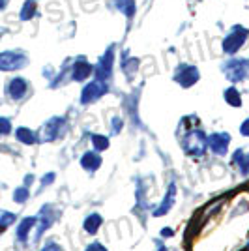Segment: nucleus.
Masks as SVG:
<instances>
[{
    "mask_svg": "<svg viewBox=\"0 0 249 251\" xmlns=\"http://www.w3.org/2000/svg\"><path fill=\"white\" fill-rule=\"evenodd\" d=\"M174 197H176V184L173 182V184L169 186V191H167L163 202H161V204H159V208L156 210V216H163V214H167V212L171 210V206L174 204Z\"/></svg>",
    "mask_w": 249,
    "mask_h": 251,
    "instance_id": "obj_12",
    "label": "nucleus"
},
{
    "mask_svg": "<svg viewBox=\"0 0 249 251\" xmlns=\"http://www.w3.org/2000/svg\"><path fill=\"white\" fill-rule=\"evenodd\" d=\"M111 129H113V133L116 135V133H120V129H122V120L116 116V118H113V122H111Z\"/></svg>",
    "mask_w": 249,
    "mask_h": 251,
    "instance_id": "obj_24",
    "label": "nucleus"
},
{
    "mask_svg": "<svg viewBox=\"0 0 249 251\" xmlns=\"http://www.w3.org/2000/svg\"><path fill=\"white\" fill-rule=\"evenodd\" d=\"M228 145H230V137H228V133H214V135L208 137V147L212 148V152L218 154V156L227 154Z\"/></svg>",
    "mask_w": 249,
    "mask_h": 251,
    "instance_id": "obj_11",
    "label": "nucleus"
},
{
    "mask_svg": "<svg viewBox=\"0 0 249 251\" xmlns=\"http://www.w3.org/2000/svg\"><path fill=\"white\" fill-rule=\"evenodd\" d=\"M81 165H83L84 171H96V169L101 165V156H98L96 152H86L81 157Z\"/></svg>",
    "mask_w": 249,
    "mask_h": 251,
    "instance_id": "obj_13",
    "label": "nucleus"
},
{
    "mask_svg": "<svg viewBox=\"0 0 249 251\" xmlns=\"http://www.w3.org/2000/svg\"><path fill=\"white\" fill-rule=\"evenodd\" d=\"M113 64H114V47H109L103 52V56L100 58V62L96 66V79L100 81H109L113 75Z\"/></svg>",
    "mask_w": 249,
    "mask_h": 251,
    "instance_id": "obj_7",
    "label": "nucleus"
},
{
    "mask_svg": "<svg viewBox=\"0 0 249 251\" xmlns=\"http://www.w3.org/2000/svg\"><path fill=\"white\" fill-rule=\"evenodd\" d=\"M174 81L184 88L193 86L199 81V70L191 64H180L174 72Z\"/></svg>",
    "mask_w": 249,
    "mask_h": 251,
    "instance_id": "obj_6",
    "label": "nucleus"
},
{
    "mask_svg": "<svg viewBox=\"0 0 249 251\" xmlns=\"http://www.w3.org/2000/svg\"><path fill=\"white\" fill-rule=\"evenodd\" d=\"M36 11H38V4H36V0H26V2L23 4L19 17H21V21H30L32 17L36 15Z\"/></svg>",
    "mask_w": 249,
    "mask_h": 251,
    "instance_id": "obj_18",
    "label": "nucleus"
},
{
    "mask_svg": "<svg viewBox=\"0 0 249 251\" xmlns=\"http://www.w3.org/2000/svg\"><path fill=\"white\" fill-rule=\"evenodd\" d=\"M52 180H54V175H52V173H51V175H47V176H43V180H42L43 186H47V184H49V182H52Z\"/></svg>",
    "mask_w": 249,
    "mask_h": 251,
    "instance_id": "obj_28",
    "label": "nucleus"
},
{
    "mask_svg": "<svg viewBox=\"0 0 249 251\" xmlns=\"http://www.w3.org/2000/svg\"><path fill=\"white\" fill-rule=\"evenodd\" d=\"M28 64V56L23 51L0 52V72H15Z\"/></svg>",
    "mask_w": 249,
    "mask_h": 251,
    "instance_id": "obj_4",
    "label": "nucleus"
},
{
    "mask_svg": "<svg viewBox=\"0 0 249 251\" xmlns=\"http://www.w3.org/2000/svg\"><path fill=\"white\" fill-rule=\"evenodd\" d=\"M11 131L10 118H0V135H8Z\"/></svg>",
    "mask_w": 249,
    "mask_h": 251,
    "instance_id": "obj_23",
    "label": "nucleus"
},
{
    "mask_svg": "<svg viewBox=\"0 0 249 251\" xmlns=\"http://www.w3.org/2000/svg\"><path fill=\"white\" fill-rule=\"evenodd\" d=\"M64 126H66V120L64 118H60V116H56V118H51L49 122H45L42 127V131L38 133L40 135V139L42 141H54L56 137L62 133V129H64Z\"/></svg>",
    "mask_w": 249,
    "mask_h": 251,
    "instance_id": "obj_8",
    "label": "nucleus"
},
{
    "mask_svg": "<svg viewBox=\"0 0 249 251\" xmlns=\"http://www.w3.org/2000/svg\"><path fill=\"white\" fill-rule=\"evenodd\" d=\"M36 221H38V218H26V220L21 221V225H19V229H17V238H19V240L25 242L28 238V232H30V229L36 225Z\"/></svg>",
    "mask_w": 249,
    "mask_h": 251,
    "instance_id": "obj_17",
    "label": "nucleus"
},
{
    "mask_svg": "<svg viewBox=\"0 0 249 251\" xmlns=\"http://www.w3.org/2000/svg\"><path fill=\"white\" fill-rule=\"evenodd\" d=\"M92 143H94V148H96V150H100V152H103V150L109 148V139L103 137V135H94Z\"/></svg>",
    "mask_w": 249,
    "mask_h": 251,
    "instance_id": "obj_21",
    "label": "nucleus"
},
{
    "mask_svg": "<svg viewBox=\"0 0 249 251\" xmlns=\"http://www.w3.org/2000/svg\"><path fill=\"white\" fill-rule=\"evenodd\" d=\"M163 236H173V229L165 227V229H163Z\"/></svg>",
    "mask_w": 249,
    "mask_h": 251,
    "instance_id": "obj_29",
    "label": "nucleus"
},
{
    "mask_svg": "<svg viewBox=\"0 0 249 251\" xmlns=\"http://www.w3.org/2000/svg\"><path fill=\"white\" fill-rule=\"evenodd\" d=\"M223 72L232 83H240L249 77V60L246 58H232L223 64Z\"/></svg>",
    "mask_w": 249,
    "mask_h": 251,
    "instance_id": "obj_3",
    "label": "nucleus"
},
{
    "mask_svg": "<svg viewBox=\"0 0 249 251\" xmlns=\"http://www.w3.org/2000/svg\"><path fill=\"white\" fill-rule=\"evenodd\" d=\"M6 92L10 96L11 100H15V101H19L23 100L26 92H28V83H26V79H23V77H13L8 86H6Z\"/></svg>",
    "mask_w": 249,
    "mask_h": 251,
    "instance_id": "obj_9",
    "label": "nucleus"
},
{
    "mask_svg": "<svg viewBox=\"0 0 249 251\" xmlns=\"http://www.w3.org/2000/svg\"><path fill=\"white\" fill-rule=\"evenodd\" d=\"M101 223H103V220H101V216H100V214H90V216L84 220L83 227H84L86 232L94 234V232H98V229L101 227Z\"/></svg>",
    "mask_w": 249,
    "mask_h": 251,
    "instance_id": "obj_15",
    "label": "nucleus"
},
{
    "mask_svg": "<svg viewBox=\"0 0 249 251\" xmlns=\"http://www.w3.org/2000/svg\"><path fill=\"white\" fill-rule=\"evenodd\" d=\"M15 135H17V141H21L25 145H34V143L38 141L36 133H34L32 129H28V127H19V129L15 131Z\"/></svg>",
    "mask_w": 249,
    "mask_h": 251,
    "instance_id": "obj_19",
    "label": "nucleus"
},
{
    "mask_svg": "<svg viewBox=\"0 0 249 251\" xmlns=\"http://www.w3.org/2000/svg\"><path fill=\"white\" fill-rule=\"evenodd\" d=\"M232 163L246 175L249 173V154H246L244 150H236V154L232 156Z\"/></svg>",
    "mask_w": 249,
    "mask_h": 251,
    "instance_id": "obj_16",
    "label": "nucleus"
},
{
    "mask_svg": "<svg viewBox=\"0 0 249 251\" xmlns=\"http://www.w3.org/2000/svg\"><path fill=\"white\" fill-rule=\"evenodd\" d=\"M92 72H94V68L90 66V62L81 56V58H77V60L72 64L70 75H72L73 81H84V79H88V77L92 75Z\"/></svg>",
    "mask_w": 249,
    "mask_h": 251,
    "instance_id": "obj_10",
    "label": "nucleus"
},
{
    "mask_svg": "<svg viewBox=\"0 0 249 251\" xmlns=\"http://www.w3.org/2000/svg\"><path fill=\"white\" fill-rule=\"evenodd\" d=\"M225 101H227L230 107H240V105H242V96H240V92L234 86H230V88L225 90Z\"/></svg>",
    "mask_w": 249,
    "mask_h": 251,
    "instance_id": "obj_20",
    "label": "nucleus"
},
{
    "mask_svg": "<svg viewBox=\"0 0 249 251\" xmlns=\"http://www.w3.org/2000/svg\"><path fill=\"white\" fill-rule=\"evenodd\" d=\"M84 251H107V250H105L101 244H90Z\"/></svg>",
    "mask_w": 249,
    "mask_h": 251,
    "instance_id": "obj_26",
    "label": "nucleus"
},
{
    "mask_svg": "<svg viewBox=\"0 0 249 251\" xmlns=\"http://www.w3.org/2000/svg\"><path fill=\"white\" fill-rule=\"evenodd\" d=\"M113 4L116 10L124 11L127 19H131L135 15V0H113Z\"/></svg>",
    "mask_w": 249,
    "mask_h": 251,
    "instance_id": "obj_14",
    "label": "nucleus"
},
{
    "mask_svg": "<svg viewBox=\"0 0 249 251\" xmlns=\"http://www.w3.org/2000/svg\"><path fill=\"white\" fill-rule=\"evenodd\" d=\"M182 145H184V150H186L187 154L199 157L206 152L208 139L202 129L195 127V129H189V133H187V135L184 137V141H182Z\"/></svg>",
    "mask_w": 249,
    "mask_h": 251,
    "instance_id": "obj_1",
    "label": "nucleus"
},
{
    "mask_svg": "<svg viewBox=\"0 0 249 251\" xmlns=\"http://www.w3.org/2000/svg\"><path fill=\"white\" fill-rule=\"evenodd\" d=\"M42 251H62V250H60L56 244H49V246H45Z\"/></svg>",
    "mask_w": 249,
    "mask_h": 251,
    "instance_id": "obj_27",
    "label": "nucleus"
},
{
    "mask_svg": "<svg viewBox=\"0 0 249 251\" xmlns=\"http://www.w3.org/2000/svg\"><path fill=\"white\" fill-rule=\"evenodd\" d=\"M107 90H109L107 83H105V81H100V79H96V81L88 83L83 88V92H81V103L88 105V103L98 101L100 98H103V96L107 94Z\"/></svg>",
    "mask_w": 249,
    "mask_h": 251,
    "instance_id": "obj_5",
    "label": "nucleus"
},
{
    "mask_svg": "<svg viewBox=\"0 0 249 251\" xmlns=\"http://www.w3.org/2000/svg\"><path fill=\"white\" fill-rule=\"evenodd\" d=\"M248 38H249V30L246 26H242V25L232 26L230 32L225 36V40H223V51L227 52V54L238 52L242 49V45L248 42Z\"/></svg>",
    "mask_w": 249,
    "mask_h": 251,
    "instance_id": "obj_2",
    "label": "nucleus"
},
{
    "mask_svg": "<svg viewBox=\"0 0 249 251\" xmlns=\"http://www.w3.org/2000/svg\"><path fill=\"white\" fill-rule=\"evenodd\" d=\"M26 199H28V188H26V186L15 189V193H13V201H15V202H25Z\"/></svg>",
    "mask_w": 249,
    "mask_h": 251,
    "instance_id": "obj_22",
    "label": "nucleus"
},
{
    "mask_svg": "<svg viewBox=\"0 0 249 251\" xmlns=\"http://www.w3.org/2000/svg\"><path fill=\"white\" fill-rule=\"evenodd\" d=\"M4 6H6V0H0V10H2Z\"/></svg>",
    "mask_w": 249,
    "mask_h": 251,
    "instance_id": "obj_30",
    "label": "nucleus"
},
{
    "mask_svg": "<svg viewBox=\"0 0 249 251\" xmlns=\"http://www.w3.org/2000/svg\"><path fill=\"white\" fill-rule=\"evenodd\" d=\"M240 133H242L244 137H249V118L244 122V124L240 126Z\"/></svg>",
    "mask_w": 249,
    "mask_h": 251,
    "instance_id": "obj_25",
    "label": "nucleus"
}]
</instances>
